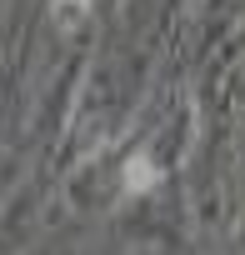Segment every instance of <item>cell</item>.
<instances>
[{
    "label": "cell",
    "mask_w": 245,
    "mask_h": 255,
    "mask_svg": "<svg viewBox=\"0 0 245 255\" xmlns=\"http://www.w3.org/2000/svg\"><path fill=\"white\" fill-rule=\"evenodd\" d=\"M155 180H160V165H155L145 150L125 160V195H140V190H150Z\"/></svg>",
    "instance_id": "cell-1"
},
{
    "label": "cell",
    "mask_w": 245,
    "mask_h": 255,
    "mask_svg": "<svg viewBox=\"0 0 245 255\" xmlns=\"http://www.w3.org/2000/svg\"><path fill=\"white\" fill-rule=\"evenodd\" d=\"M85 15H90V0H50V20H55L60 30L85 25Z\"/></svg>",
    "instance_id": "cell-2"
}]
</instances>
